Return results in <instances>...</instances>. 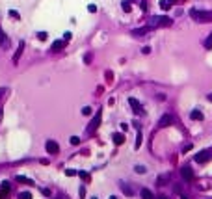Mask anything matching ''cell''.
<instances>
[{"label":"cell","instance_id":"obj_14","mask_svg":"<svg viewBox=\"0 0 212 199\" xmlns=\"http://www.w3.org/2000/svg\"><path fill=\"white\" fill-rule=\"evenodd\" d=\"M169 183V175H160L158 179H156V184H160V186H164V184H168Z\"/></svg>","mask_w":212,"mask_h":199},{"label":"cell","instance_id":"obj_30","mask_svg":"<svg viewBox=\"0 0 212 199\" xmlns=\"http://www.w3.org/2000/svg\"><path fill=\"white\" fill-rule=\"evenodd\" d=\"M88 9H89L91 13H95V11H97V6H95V4H89V6H88Z\"/></svg>","mask_w":212,"mask_h":199},{"label":"cell","instance_id":"obj_4","mask_svg":"<svg viewBox=\"0 0 212 199\" xmlns=\"http://www.w3.org/2000/svg\"><path fill=\"white\" fill-rule=\"evenodd\" d=\"M181 175H183L184 181H194V179H196L194 170H192L190 166H183V168H181Z\"/></svg>","mask_w":212,"mask_h":199},{"label":"cell","instance_id":"obj_22","mask_svg":"<svg viewBox=\"0 0 212 199\" xmlns=\"http://www.w3.org/2000/svg\"><path fill=\"white\" fill-rule=\"evenodd\" d=\"M19 199H32V194L30 192H22V194H19Z\"/></svg>","mask_w":212,"mask_h":199},{"label":"cell","instance_id":"obj_31","mask_svg":"<svg viewBox=\"0 0 212 199\" xmlns=\"http://www.w3.org/2000/svg\"><path fill=\"white\" fill-rule=\"evenodd\" d=\"M65 175H67V177H73V175H76V171H74V170H67Z\"/></svg>","mask_w":212,"mask_h":199},{"label":"cell","instance_id":"obj_26","mask_svg":"<svg viewBox=\"0 0 212 199\" xmlns=\"http://www.w3.org/2000/svg\"><path fill=\"white\" fill-rule=\"evenodd\" d=\"M160 7H162V9H169L171 6H169V2H166V0H164V2H160Z\"/></svg>","mask_w":212,"mask_h":199},{"label":"cell","instance_id":"obj_34","mask_svg":"<svg viewBox=\"0 0 212 199\" xmlns=\"http://www.w3.org/2000/svg\"><path fill=\"white\" fill-rule=\"evenodd\" d=\"M106 78H108V82H112V78H114L112 76V71H106Z\"/></svg>","mask_w":212,"mask_h":199},{"label":"cell","instance_id":"obj_6","mask_svg":"<svg viewBox=\"0 0 212 199\" xmlns=\"http://www.w3.org/2000/svg\"><path fill=\"white\" fill-rule=\"evenodd\" d=\"M169 125H173V115H169V114L162 115L160 121H158V127H160V129H166V127H169Z\"/></svg>","mask_w":212,"mask_h":199},{"label":"cell","instance_id":"obj_32","mask_svg":"<svg viewBox=\"0 0 212 199\" xmlns=\"http://www.w3.org/2000/svg\"><path fill=\"white\" fill-rule=\"evenodd\" d=\"M9 15H11V17H13V19H19V13H17V11H15V9H11V11H9Z\"/></svg>","mask_w":212,"mask_h":199},{"label":"cell","instance_id":"obj_21","mask_svg":"<svg viewBox=\"0 0 212 199\" xmlns=\"http://www.w3.org/2000/svg\"><path fill=\"white\" fill-rule=\"evenodd\" d=\"M6 43H7V37H6V34H4V32H2V30H0V45H2V47H4V45H6Z\"/></svg>","mask_w":212,"mask_h":199},{"label":"cell","instance_id":"obj_11","mask_svg":"<svg viewBox=\"0 0 212 199\" xmlns=\"http://www.w3.org/2000/svg\"><path fill=\"white\" fill-rule=\"evenodd\" d=\"M112 140H114V143H115V145H123V142H125V136H123L121 132H115V134L112 136Z\"/></svg>","mask_w":212,"mask_h":199},{"label":"cell","instance_id":"obj_9","mask_svg":"<svg viewBox=\"0 0 212 199\" xmlns=\"http://www.w3.org/2000/svg\"><path fill=\"white\" fill-rule=\"evenodd\" d=\"M65 43H67V41H63V39H58V41H54V43H52L50 50H52V52H58V50H61V48L65 47Z\"/></svg>","mask_w":212,"mask_h":199},{"label":"cell","instance_id":"obj_23","mask_svg":"<svg viewBox=\"0 0 212 199\" xmlns=\"http://www.w3.org/2000/svg\"><path fill=\"white\" fill-rule=\"evenodd\" d=\"M134 170H136V173H140V175H142V173H145V171H147V170H145V166H136V168H134Z\"/></svg>","mask_w":212,"mask_h":199},{"label":"cell","instance_id":"obj_41","mask_svg":"<svg viewBox=\"0 0 212 199\" xmlns=\"http://www.w3.org/2000/svg\"><path fill=\"white\" fill-rule=\"evenodd\" d=\"M129 2H136V0H129Z\"/></svg>","mask_w":212,"mask_h":199},{"label":"cell","instance_id":"obj_8","mask_svg":"<svg viewBox=\"0 0 212 199\" xmlns=\"http://www.w3.org/2000/svg\"><path fill=\"white\" fill-rule=\"evenodd\" d=\"M209 158H210V153H209V151H201V153L196 155V162H197V164H205Z\"/></svg>","mask_w":212,"mask_h":199},{"label":"cell","instance_id":"obj_27","mask_svg":"<svg viewBox=\"0 0 212 199\" xmlns=\"http://www.w3.org/2000/svg\"><path fill=\"white\" fill-rule=\"evenodd\" d=\"M123 11H130V2H123Z\"/></svg>","mask_w":212,"mask_h":199},{"label":"cell","instance_id":"obj_5","mask_svg":"<svg viewBox=\"0 0 212 199\" xmlns=\"http://www.w3.org/2000/svg\"><path fill=\"white\" fill-rule=\"evenodd\" d=\"M129 104L132 106L134 114H138V115H140V114H143V106H142V104H140V102H138L134 97H129Z\"/></svg>","mask_w":212,"mask_h":199},{"label":"cell","instance_id":"obj_17","mask_svg":"<svg viewBox=\"0 0 212 199\" xmlns=\"http://www.w3.org/2000/svg\"><path fill=\"white\" fill-rule=\"evenodd\" d=\"M205 48H207V50H212V34H209V37L205 39Z\"/></svg>","mask_w":212,"mask_h":199},{"label":"cell","instance_id":"obj_19","mask_svg":"<svg viewBox=\"0 0 212 199\" xmlns=\"http://www.w3.org/2000/svg\"><path fill=\"white\" fill-rule=\"evenodd\" d=\"M134 147H136V149L142 147V132H140V130H138V136H136V143H134Z\"/></svg>","mask_w":212,"mask_h":199},{"label":"cell","instance_id":"obj_35","mask_svg":"<svg viewBox=\"0 0 212 199\" xmlns=\"http://www.w3.org/2000/svg\"><path fill=\"white\" fill-rule=\"evenodd\" d=\"M84 61H86V63H89V61H91V54H86V58H84Z\"/></svg>","mask_w":212,"mask_h":199},{"label":"cell","instance_id":"obj_37","mask_svg":"<svg viewBox=\"0 0 212 199\" xmlns=\"http://www.w3.org/2000/svg\"><path fill=\"white\" fill-rule=\"evenodd\" d=\"M209 101L212 102V93H209Z\"/></svg>","mask_w":212,"mask_h":199},{"label":"cell","instance_id":"obj_10","mask_svg":"<svg viewBox=\"0 0 212 199\" xmlns=\"http://www.w3.org/2000/svg\"><path fill=\"white\" fill-rule=\"evenodd\" d=\"M22 50H24V41H20V43H19V48H17V52H15V56H13V63H19Z\"/></svg>","mask_w":212,"mask_h":199},{"label":"cell","instance_id":"obj_12","mask_svg":"<svg viewBox=\"0 0 212 199\" xmlns=\"http://www.w3.org/2000/svg\"><path fill=\"white\" fill-rule=\"evenodd\" d=\"M190 117H192L194 121H203V112H201V110H192Z\"/></svg>","mask_w":212,"mask_h":199},{"label":"cell","instance_id":"obj_20","mask_svg":"<svg viewBox=\"0 0 212 199\" xmlns=\"http://www.w3.org/2000/svg\"><path fill=\"white\" fill-rule=\"evenodd\" d=\"M91 112H93V108H91V106L82 108V115H91Z\"/></svg>","mask_w":212,"mask_h":199},{"label":"cell","instance_id":"obj_1","mask_svg":"<svg viewBox=\"0 0 212 199\" xmlns=\"http://www.w3.org/2000/svg\"><path fill=\"white\" fill-rule=\"evenodd\" d=\"M192 19L197 22H212V11H201V9H192L190 11Z\"/></svg>","mask_w":212,"mask_h":199},{"label":"cell","instance_id":"obj_38","mask_svg":"<svg viewBox=\"0 0 212 199\" xmlns=\"http://www.w3.org/2000/svg\"><path fill=\"white\" fill-rule=\"evenodd\" d=\"M158 199H168L166 196H158Z\"/></svg>","mask_w":212,"mask_h":199},{"label":"cell","instance_id":"obj_43","mask_svg":"<svg viewBox=\"0 0 212 199\" xmlns=\"http://www.w3.org/2000/svg\"><path fill=\"white\" fill-rule=\"evenodd\" d=\"M91 199H97V197H91Z\"/></svg>","mask_w":212,"mask_h":199},{"label":"cell","instance_id":"obj_7","mask_svg":"<svg viewBox=\"0 0 212 199\" xmlns=\"http://www.w3.org/2000/svg\"><path fill=\"white\" fill-rule=\"evenodd\" d=\"M45 149H47L48 155H56V153L60 151V147H58V143H56L54 140H48V142L45 143Z\"/></svg>","mask_w":212,"mask_h":199},{"label":"cell","instance_id":"obj_18","mask_svg":"<svg viewBox=\"0 0 212 199\" xmlns=\"http://www.w3.org/2000/svg\"><path fill=\"white\" fill-rule=\"evenodd\" d=\"M15 179H17V181H19V183H24V184H32V181H30V179H26V177H24V175H17V177H15Z\"/></svg>","mask_w":212,"mask_h":199},{"label":"cell","instance_id":"obj_15","mask_svg":"<svg viewBox=\"0 0 212 199\" xmlns=\"http://www.w3.org/2000/svg\"><path fill=\"white\" fill-rule=\"evenodd\" d=\"M142 199H155V196H153V192L149 188H143L142 190Z\"/></svg>","mask_w":212,"mask_h":199},{"label":"cell","instance_id":"obj_2","mask_svg":"<svg viewBox=\"0 0 212 199\" xmlns=\"http://www.w3.org/2000/svg\"><path fill=\"white\" fill-rule=\"evenodd\" d=\"M171 24H173V19H169V17H155L153 22H151V28H155V26H171Z\"/></svg>","mask_w":212,"mask_h":199},{"label":"cell","instance_id":"obj_39","mask_svg":"<svg viewBox=\"0 0 212 199\" xmlns=\"http://www.w3.org/2000/svg\"><path fill=\"white\" fill-rule=\"evenodd\" d=\"M110 199H117V197H115V196H112V197H110Z\"/></svg>","mask_w":212,"mask_h":199},{"label":"cell","instance_id":"obj_42","mask_svg":"<svg viewBox=\"0 0 212 199\" xmlns=\"http://www.w3.org/2000/svg\"><path fill=\"white\" fill-rule=\"evenodd\" d=\"M169 2H177V0H169Z\"/></svg>","mask_w":212,"mask_h":199},{"label":"cell","instance_id":"obj_28","mask_svg":"<svg viewBox=\"0 0 212 199\" xmlns=\"http://www.w3.org/2000/svg\"><path fill=\"white\" fill-rule=\"evenodd\" d=\"M71 143H73V145H78V143H80V138H78V136H73V138H71Z\"/></svg>","mask_w":212,"mask_h":199},{"label":"cell","instance_id":"obj_13","mask_svg":"<svg viewBox=\"0 0 212 199\" xmlns=\"http://www.w3.org/2000/svg\"><path fill=\"white\" fill-rule=\"evenodd\" d=\"M149 32V28H136V30H132V35H136V37H142V35H145Z\"/></svg>","mask_w":212,"mask_h":199},{"label":"cell","instance_id":"obj_29","mask_svg":"<svg viewBox=\"0 0 212 199\" xmlns=\"http://www.w3.org/2000/svg\"><path fill=\"white\" fill-rule=\"evenodd\" d=\"M71 35H73L71 32H65V34H63V41H71Z\"/></svg>","mask_w":212,"mask_h":199},{"label":"cell","instance_id":"obj_33","mask_svg":"<svg viewBox=\"0 0 212 199\" xmlns=\"http://www.w3.org/2000/svg\"><path fill=\"white\" fill-rule=\"evenodd\" d=\"M142 52H143V54H149V52H151V47H143Z\"/></svg>","mask_w":212,"mask_h":199},{"label":"cell","instance_id":"obj_25","mask_svg":"<svg viewBox=\"0 0 212 199\" xmlns=\"http://www.w3.org/2000/svg\"><path fill=\"white\" fill-rule=\"evenodd\" d=\"M173 192H177V194H183V186H181V184H173Z\"/></svg>","mask_w":212,"mask_h":199},{"label":"cell","instance_id":"obj_40","mask_svg":"<svg viewBox=\"0 0 212 199\" xmlns=\"http://www.w3.org/2000/svg\"><path fill=\"white\" fill-rule=\"evenodd\" d=\"M183 199H188V197H186V196H183Z\"/></svg>","mask_w":212,"mask_h":199},{"label":"cell","instance_id":"obj_36","mask_svg":"<svg viewBox=\"0 0 212 199\" xmlns=\"http://www.w3.org/2000/svg\"><path fill=\"white\" fill-rule=\"evenodd\" d=\"M4 93H6V88H0V97H2Z\"/></svg>","mask_w":212,"mask_h":199},{"label":"cell","instance_id":"obj_16","mask_svg":"<svg viewBox=\"0 0 212 199\" xmlns=\"http://www.w3.org/2000/svg\"><path fill=\"white\" fill-rule=\"evenodd\" d=\"M121 190H123V194L125 196H132L134 192H132V188L130 186H127V184H121Z\"/></svg>","mask_w":212,"mask_h":199},{"label":"cell","instance_id":"obj_24","mask_svg":"<svg viewBox=\"0 0 212 199\" xmlns=\"http://www.w3.org/2000/svg\"><path fill=\"white\" fill-rule=\"evenodd\" d=\"M47 35H48L47 32H39V34H37V39H41V41H45V39H47Z\"/></svg>","mask_w":212,"mask_h":199},{"label":"cell","instance_id":"obj_3","mask_svg":"<svg viewBox=\"0 0 212 199\" xmlns=\"http://www.w3.org/2000/svg\"><path fill=\"white\" fill-rule=\"evenodd\" d=\"M101 119H102V115H101V110H99V114H95V115H93V119H91V123L88 125V134H93V132L99 129Z\"/></svg>","mask_w":212,"mask_h":199}]
</instances>
